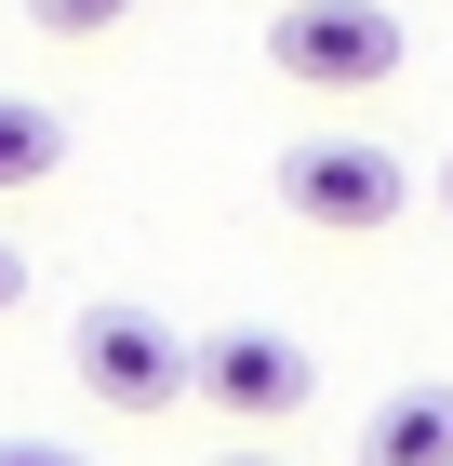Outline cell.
<instances>
[{"label":"cell","instance_id":"obj_8","mask_svg":"<svg viewBox=\"0 0 453 466\" xmlns=\"http://www.w3.org/2000/svg\"><path fill=\"white\" fill-rule=\"evenodd\" d=\"M0 466H80L67 440H0Z\"/></svg>","mask_w":453,"mask_h":466},{"label":"cell","instance_id":"obj_10","mask_svg":"<svg viewBox=\"0 0 453 466\" xmlns=\"http://www.w3.org/2000/svg\"><path fill=\"white\" fill-rule=\"evenodd\" d=\"M440 214H453V160H440Z\"/></svg>","mask_w":453,"mask_h":466},{"label":"cell","instance_id":"obj_2","mask_svg":"<svg viewBox=\"0 0 453 466\" xmlns=\"http://www.w3.org/2000/svg\"><path fill=\"white\" fill-rule=\"evenodd\" d=\"M267 54H280V80H307V94H374L414 40H400L386 0H293V14L267 27Z\"/></svg>","mask_w":453,"mask_h":466},{"label":"cell","instance_id":"obj_11","mask_svg":"<svg viewBox=\"0 0 453 466\" xmlns=\"http://www.w3.org/2000/svg\"><path fill=\"white\" fill-rule=\"evenodd\" d=\"M227 466H280V453H227Z\"/></svg>","mask_w":453,"mask_h":466},{"label":"cell","instance_id":"obj_9","mask_svg":"<svg viewBox=\"0 0 453 466\" xmlns=\"http://www.w3.org/2000/svg\"><path fill=\"white\" fill-rule=\"evenodd\" d=\"M0 307H27V253H14V240H0Z\"/></svg>","mask_w":453,"mask_h":466},{"label":"cell","instance_id":"obj_7","mask_svg":"<svg viewBox=\"0 0 453 466\" xmlns=\"http://www.w3.org/2000/svg\"><path fill=\"white\" fill-rule=\"evenodd\" d=\"M27 14H40V27H54V40H107V27H120V14H134V0H27Z\"/></svg>","mask_w":453,"mask_h":466},{"label":"cell","instance_id":"obj_1","mask_svg":"<svg viewBox=\"0 0 453 466\" xmlns=\"http://www.w3.org/2000/svg\"><path fill=\"white\" fill-rule=\"evenodd\" d=\"M67 360H80V387H94L107 413H174V400H187V333L160 320V307H134V293L80 307Z\"/></svg>","mask_w":453,"mask_h":466},{"label":"cell","instance_id":"obj_6","mask_svg":"<svg viewBox=\"0 0 453 466\" xmlns=\"http://www.w3.org/2000/svg\"><path fill=\"white\" fill-rule=\"evenodd\" d=\"M67 160V107H40V94H0V200L14 187H40Z\"/></svg>","mask_w":453,"mask_h":466},{"label":"cell","instance_id":"obj_4","mask_svg":"<svg viewBox=\"0 0 453 466\" xmlns=\"http://www.w3.org/2000/svg\"><path fill=\"white\" fill-rule=\"evenodd\" d=\"M187 387H201L213 413H241V427H293L307 387H320V360L293 347V333H267V320H227V333L187 347Z\"/></svg>","mask_w":453,"mask_h":466},{"label":"cell","instance_id":"obj_5","mask_svg":"<svg viewBox=\"0 0 453 466\" xmlns=\"http://www.w3.org/2000/svg\"><path fill=\"white\" fill-rule=\"evenodd\" d=\"M360 466H453V387H400L360 427Z\"/></svg>","mask_w":453,"mask_h":466},{"label":"cell","instance_id":"obj_3","mask_svg":"<svg viewBox=\"0 0 453 466\" xmlns=\"http://www.w3.org/2000/svg\"><path fill=\"white\" fill-rule=\"evenodd\" d=\"M400 200H414V174H400L386 147H360V134H320V147H293V160H280V214L334 227V240L400 227Z\"/></svg>","mask_w":453,"mask_h":466}]
</instances>
